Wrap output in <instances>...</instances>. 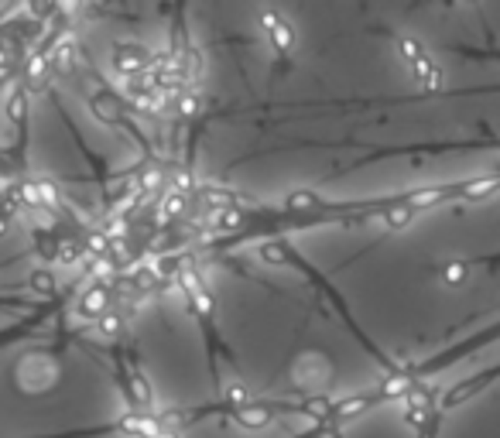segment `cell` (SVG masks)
<instances>
[{
  "label": "cell",
  "mask_w": 500,
  "mask_h": 438,
  "mask_svg": "<svg viewBox=\"0 0 500 438\" xmlns=\"http://www.w3.org/2000/svg\"><path fill=\"white\" fill-rule=\"evenodd\" d=\"M182 168L247 209H343L425 185L452 133L442 11L240 0L172 11Z\"/></svg>",
  "instance_id": "cell-1"
},
{
  "label": "cell",
  "mask_w": 500,
  "mask_h": 438,
  "mask_svg": "<svg viewBox=\"0 0 500 438\" xmlns=\"http://www.w3.org/2000/svg\"><path fill=\"white\" fill-rule=\"evenodd\" d=\"M0 438H154L120 346L35 312L0 325Z\"/></svg>",
  "instance_id": "cell-2"
},
{
  "label": "cell",
  "mask_w": 500,
  "mask_h": 438,
  "mask_svg": "<svg viewBox=\"0 0 500 438\" xmlns=\"http://www.w3.org/2000/svg\"><path fill=\"white\" fill-rule=\"evenodd\" d=\"M38 308L35 236L0 206V325Z\"/></svg>",
  "instance_id": "cell-3"
}]
</instances>
